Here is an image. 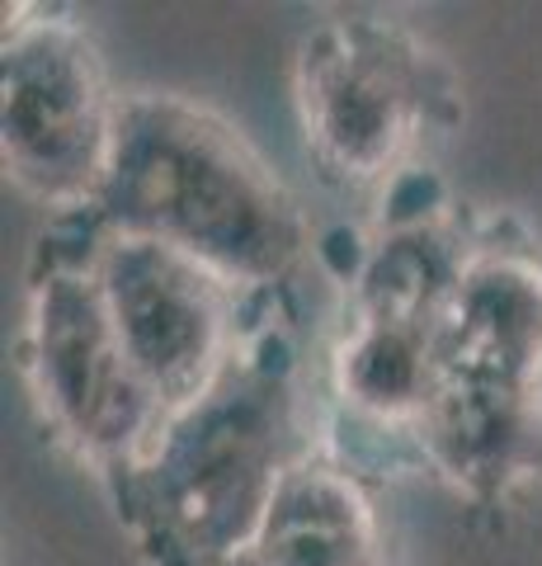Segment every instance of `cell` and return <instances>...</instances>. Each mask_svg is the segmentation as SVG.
Instances as JSON below:
<instances>
[{
    "label": "cell",
    "mask_w": 542,
    "mask_h": 566,
    "mask_svg": "<svg viewBox=\"0 0 542 566\" xmlns=\"http://www.w3.org/2000/svg\"><path fill=\"white\" fill-rule=\"evenodd\" d=\"M241 566H401L378 495L344 453L311 444L265 515Z\"/></svg>",
    "instance_id": "cell-9"
},
{
    "label": "cell",
    "mask_w": 542,
    "mask_h": 566,
    "mask_svg": "<svg viewBox=\"0 0 542 566\" xmlns=\"http://www.w3.org/2000/svg\"><path fill=\"white\" fill-rule=\"evenodd\" d=\"M307 449L293 349L255 331L213 392L174 411L109 491L147 566H241Z\"/></svg>",
    "instance_id": "cell-2"
},
{
    "label": "cell",
    "mask_w": 542,
    "mask_h": 566,
    "mask_svg": "<svg viewBox=\"0 0 542 566\" xmlns=\"http://www.w3.org/2000/svg\"><path fill=\"white\" fill-rule=\"evenodd\" d=\"M293 99L317 170L340 189H392L429 133L463 118L453 66L392 14L336 10L293 57Z\"/></svg>",
    "instance_id": "cell-4"
},
{
    "label": "cell",
    "mask_w": 542,
    "mask_h": 566,
    "mask_svg": "<svg viewBox=\"0 0 542 566\" xmlns=\"http://www.w3.org/2000/svg\"><path fill=\"white\" fill-rule=\"evenodd\" d=\"M382 208V232L349 270V322L330 368L349 420L411 444L439 387L434 340L448 293L481 227H471L434 180H425L415 203H406L396 180Z\"/></svg>",
    "instance_id": "cell-3"
},
{
    "label": "cell",
    "mask_w": 542,
    "mask_h": 566,
    "mask_svg": "<svg viewBox=\"0 0 542 566\" xmlns=\"http://www.w3.org/2000/svg\"><path fill=\"white\" fill-rule=\"evenodd\" d=\"M20 349L52 439L109 486L124 482L170 411L128 359L91 264L62 232L43 237L33 264Z\"/></svg>",
    "instance_id": "cell-5"
},
{
    "label": "cell",
    "mask_w": 542,
    "mask_h": 566,
    "mask_svg": "<svg viewBox=\"0 0 542 566\" xmlns=\"http://www.w3.org/2000/svg\"><path fill=\"white\" fill-rule=\"evenodd\" d=\"M434 368L453 387L542 397V260L523 237L477 232L448 293Z\"/></svg>",
    "instance_id": "cell-8"
},
{
    "label": "cell",
    "mask_w": 542,
    "mask_h": 566,
    "mask_svg": "<svg viewBox=\"0 0 542 566\" xmlns=\"http://www.w3.org/2000/svg\"><path fill=\"white\" fill-rule=\"evenodd\" d=\"M6 6L0 43V156L29 199L66 212L91 208L114 151L118 91L76 20Z\"/></svg>",
    "instance_id": "cell-7"
},
{
    "label": "cell",
    "mask_w": 542,
    "mask_h": 566,
    "mask_svg": "<svg viewBox=\"0 0 542 566\" xmlns=\"http://www.w3.org/2000/svg\"><path fill=\"white\" fill-rule=\"evenodd\" d=\"M91 218L208 264L251 297L302 270L311 222L246 133L170 91L118 95L114 151Z\"/></svg>",
    "instance_id": "cell-1"
},
{
    "label": "cell",
    "mask_w": 542,
    "mask_h": 566,
    "mask_svg": "<svg viewBox=\"0 0 542 566\" xmlns=\"http://www.w3.org/2000/svg\"><path fill=\"white\" fill-rule=\"evenodd\" d=\"M411 449L471 505H504L519 486L542 482V397L439 382Z\"/></svg>",
    "instance_id": "cell-10"
},
{
    "label": "cell",
    "mask_w": 542,
    "mask_h": 566,
    "mask_svg": "<svg viewBox=\"0 0 542 566\" xmlns=\"http://www.w3.org/2000/svg\"><path fill=\"white\" fill-rule=\"evenodd\" d=\"M57 232L91 264L118 340L170 416L213 392L255 340L241 326L255 297L174 245L109 232L85 208L57 218Z\"/></svg>",
    "instance_id": "cell-6"
}]
</instances>
